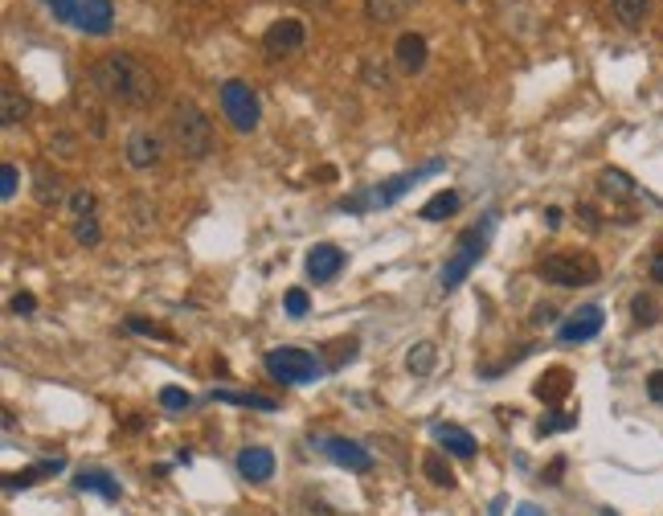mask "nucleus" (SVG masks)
Here are the masks:
<instances>
[{
	"label": "nucleus",
	"mask_w": 663,
	"mask_h": 516,
	"mask_svg": "<svg viewBox=\"0 0 663 516\" xmlns=\"http://www.w3.org/2000/svg\"><path fill=\"white\" fill-rule=\"evenodd\" d=\"M537 275L553 287H586L602 275V267H598V258L586 254V250H553L537 263Z\"/></svg>",
	"instance_id": "7ed1b4c3"
},
{
	"label": "nucleus",
	"mask_w": 663,
	"mask_h": 516,
	"mask_svg": "<svg viewBox=\"0 0 663 516\" xmlns=\"http://www.w3.org/2000/svg\"><path fill=\"white\" fill-rule=\"evenodd\" d=\"M422 471H426V480L434 484V488H455V471H451V463L442 459V451H426V459H422Z\"/></svg>",
	"instance_id": "b1692460"
},
{
	"label": "nucleus",
	"mask_w": 663,
	"mask_h": 516,
	"mask_svg": "<svg viewBox=\"0 0 663 516\" xmlns=\"http://www.w3.org/2000/svg\"><path fill=\"white\" fill-rule=\"evenodd\" d=\"M512 516H545V512H541L533 500H524V504H516V508H512Z\"/></svg>",
	"instance_id": "ea45409f"
},
{
	"label": "nucleus",
	"mask_w": 663,
	"mask_h": 516,
	"mask_svg": "<svg viewBox=\"0 0 663 516\" xmlns=\"http://www.w3.org/2000/svg\"><path fill=\"white\" fill-rule=\"evenodd\" d=\"M111 25H115V5H111V0H82L74 29L91 33V37H103V33H111Z\"/></svg>",
	"instance_id": "2eb2a0df"
},
{
	"label": "nucleus",
	"mask_w": 663,
	"mask_h": 516,
	"mask_svg": "<svg viewBox=\"0 0 663 516\" xmlns=\"http://www.w3.org/2000/svg\"><path fill=\"white\" fill-rule=\"evenodd\" d=\"M213 398L217 402H230V406H250V410H279V402L275 398H267V394H250V390H213Z\"/></svg>",
	"instance_id": "5701e85b"
},
{
	"label": "nucleus",
	"mask_w": 663,
	"mask_h": 516,
	"mask_svg": "<svg viewBox=\"0 0 663 516\" xmlns=\"http://www.w3.org/2000/svg\"><path fill=\"white\" fill-rule=\"evenodd\" d=\"M631 316H635L639 328H651V324H659V304L651 295H635L631 299Z\"/></svg>",
	"instance_id": "cd10ccee"
},
{
	"label": "nucleus",
	"mask_w": 663,
	"mask_h": 516,
	"mask_svg": "<svg viewBox=\"0 0 663 516\" xmlns=\"http://www.w3.org/2000/svg\"><path fill=\"white\" fill-rule=\"evenodd\" d=\"M62 467H66V459H41V463H33V467H25V471H13V476H5V492H25V488H33L37 480L58 476Z\"/></svg>",
	"instance_id": "f3484780"
},
{
	"label": "nucleus",
	"mask_w": 663,
	"mask_h": 516,
	"mask_svg": "<svg viewBox=\"0 0 663 516\" xmlns=\"http://www.w3.org/2000/svg\"><path fill=\"white\" fill-rule=\"evenodd\" d=\"M430 435H434V443L442 451H451L455 459H471L475 455V435H471V430H463V426H455V422H434Z\"/></svg>",
	"instance_id": "dca6fc26"
},
{
	"label": "nucleus",
	"mask_w": 663,
	"mask_h": 516,
	"mask_svg": "<svg viewBox=\"0 0 663 516\" xmlns=\"http://www.w3.org/2000/svg\"><path fill=\"white\" fill-rule=\"evenodd\" d=\"M545 226H549V230H557V226H561V209H557V205L545 213Z\"/></svg>",
	"instance_id": "79ce46f5"
},
{
	"label": "nucleus",
	"mask_w": 663,
	"mask_h": 516,
	"mask_svg": "<svg viewBox=\"0 0 663 516\" xmlns=\"http://www.w3.org/2000/svg\"><path fill=\"white\" fill-rule=\"evenodd\" d=\"M651 279H655V283H663V250L651 258Z\"/></svg>",
	"instance_id": "a19ab883"
},
{
	"label": "nucleus",
	"mask_w": 663,
	"mask_h": 516,
	"mask_svg": "<svg viewBox=\"0 0 663 516\" xmlns=\"http://www.w3.org/2000/svg\"><path fill=\"white\" fill-rule=\"evenodd\" d=\"M123 156H127L131 168H156L160 156H164V140L152 132V127H140V132H131V136H127Z\"/></svg>",
	"instance_id": "f8f14e48"
},
{
	"label": "nucleus",
	"mask_w": 663,
	"mask_h": 516,
	"mask_svg": "<svg viewBox=\"0 0 663 516\" xmlns=\"http://www.w3.org/2000/svg\"><path fill=\"white\" fill-rule=\"evenodd\" d=\"M193 398H189V390H176V385H164L160 390V406L164 410H185Z\"/></svg>",
	"instance_id": "f704fd0d"
},
{
	"label": "nucleus",
	"mask_w": 663,
	"mask_h": 516,
	"mask_svg": "<svg viewBox=\"0 0 663 516\" xmlns=\"http://www.w3.org/2000/svg\"><path fill=\"white\" fill-rule=\"evenodd\" d=\"M303 41H307V25L299 17H283L262 33V50H267L271 58H287V54L303 50Z\"/></svg>",
	"instance_id": "6e6552de"
},
{
	"label": "nucleus",
	"mask_w": 663,
	"mask_h": 516,
	"mask_svg": "<svg viewBox=\"0 0 663 516\" xmlns=\"http://www.w3.org/2000/svg\"><path fill=\"white\" fill-rule=\"evenodd\" d=\"M9 308H13L17 316H29V312L37 308V299H33L29 291H21V295H13V304H9Z\"/></svg>",
	"instance_id": "58836bf2"
},
{
	"label": "nucleus",
	"mask_w": 663,
	"mask_h": 516,
	"mask_svg": "<svg viewBox=\"0 0 663 516\" xmlns=\"http://www.w3.org/2000/svg\"><path fill=\"white\" fill-rule=\"evenodd\" d=\"M488 234H492V218L483 222V226H475V230H467V234H459L451 258H447V267H442V275H438L442 291H455L475 271V263L483 258V246H488Z\"/></svg>",
	"instance_id": "39448f33"
},
{
	"label": "nucleus",
	"mask_w": 663,
	"mask_h": 516,
	"mask_svg": "<svg viewBox=\"0 0 663 516\" xmlns=\"http://www.w3.org/2000/svg\"><path fill=\"white\" fill-rule=\"evenodd\" d=\"M221 111H226L234 132H254L258 119H262V103H258V91L242 78H230L221 82Z\"/></svg>",
	"instance_id": "0eeeda50"
},
{
	"label": "nucleus",
	"mask_w": 663,
	"mask_h": 516,
	"mask_svg": "<svg viewBox=\"0 0 663 516\" xmlns=\"http://www.w3.org/2000/svg\"><path fill=\"white\" fill-rule=\"evenodd\" d=\"M283 308H287V316H291V320H303V316H307V308H312V299H307V291H303V287H291V291H287V299H283Z\"/></svg>",
	"instance_id": "2f4dec72"
},
{
	"label": "nucleus",
	"mask_w": 663,
	"mask_h": 516,
	"mask_svg": "<svg viewBox=\"0 0 663 516\" xmlns=\"http://www.w3.org/2000/svg\"><path fill=\"white\" fill-rule=\"evenodd\" d=\"M459 205H463V197H459L455 189H442V193H434V197L422 205V222H442V218H451V213H459Z\"/></svg>",
	"instance_id": "4be33fe9"
},
{
	"label": "nucleus",
	"mask_w": 663,
	"mask_h": 516,
	"mask_svg": "<svg viewBox=\"0 0 663 516\" xmlns=\"http://www.w3.org/2000/svg\"><path fill=\"white\" fill-rule=\"evenodd\" d=\"M344 250L340 246H332V242H316L312 250H307V258H303V271H307V279L312 283H332L340 271H344Z\"/></svg>",
	"instance_id": "9d476101"
},
{
	"label": "nucleus",
	"mask_w": 663,
	"mask_h": 516,
	"mask_svg": "<svg viewBox=\"0 0 663 516\" xmlns=\"http://www.w3.org/2000/svg\"><path fill=\"white\" fill-rule=\"evenodd\" d=\"M123 324H127V332H136V336H156V340H172V332H168V328H160V324H152V320H144V316H127Z\"/></svg>",
	"instance_id": "7c9ffc66"
},
{
	"label": "nucleus",
	"mask_w": 663,
	"mask_h": 516,
	"mask_svg": "<svg viewBox=\"0 0 663 516\" xmlns=\"http://www.w3.org/2000/svg\"><path fill=\"white\" fill-rule=\"evenodd\" d=\"M70 209H74V218H91V213H95V193L91 189H74Z\"/></svg>",
	"instance_id": "c9c22d12"
},
{
	"label": "nucleus",
	"mask_w": 663,
	"mask_h": 516,
	"mask_svg": "<svg viewBox=\"0 0 663 516\" xmlns=\"http://www.w3.org/2000/svg\"><path fill=\"white\" fill-rule=\"evenodd\" d=\"M598 189H602L606 197H614V201H631L639 185L627 177L623 168H602V172H598Z\"/></svg>",
	"instance_id": "aec40b11"
},
{
	"label": "nucleus",
	"mask_w": 663,
	"mask_h": 516,
	"mask_svg": "<svg viewBox=\"0 0 663 516\" xmlns=\"http://www.w3.org/2000/svg\"><path fill=\"white\" fill-rule=\"evenodd\" d=\"M262 365H267V373L283 385H312V381L324 377V365L316 361V353H303V349H295V344L271 349L267 357H262Z\"/></svg>",
	"instance_id": "423d86ee"
},
{
	"label": "nucleus",
	"mask_w": 663,
	"mask_h": 516,
	"mask_svg": "<svg viewBox=\"0 0 663 516\" xmlns=\"http://www.w3.org/2000/svg\"><path fill=\"white\" fill-rule=\"evenodd\" d=\"M46 9H50L62 25H74V21H78V9H82V0H46Z\"/></svg>",
	"instance_id": "473e14b6"
},
{
	"label": "nucleus",
	"mask_w": 663,
	"mask_h": 516,
	"mask_svg": "<svg viewBox=\"0 0 663 516\" xmlns=\"http://www.w3.org/2000/svg\"><path fill=\"white\" fill-rule=\"evenodd\" d=\"M426 58H430V46H426L422 33H402V37H397L393 62H397V70H402V74H422Z\"/></svg>",
	"instance_id": "ddd939ff"
},
{
	"label": "nucleus",
	"mask_w": 663,
	"mask_h": 516,
	"mask_svg": "<svg viewBox=\"0 0 663 516\" xmlns=\"http://www.w3.org/2000/svg\"><path fill=\"white\" fill-rule=\"evenodd\" d=\"M569 381H573V377H569V369H561V365H557V369H549V373H541V377H537L533 394H537L541 402L557 406V402H561V398L569 394Z\"/></svg>",
	"instance_id": "a211bd4d"
},
{
	"label": "nucleus",
	"mask_w": 663,
	"mask_h": 516,
	"mask_svg": "<svg viewBox=\"0 0 663 516\" xmlns=\"http://www.w3.org/2000/svg\"><path fill=\"white\" fill-rule=\"evenodd\" d=\"M406 365H410V373H418V377L434 373V365H438V353H434V344H430V340H418V344H410V353H406Z\"/></svg>",
	"instance_id": "393cba45"
},
{
	"label": "nucleus",
	"mask_w": 663,
	"mask_h": 516,
	"mask_svg": "<svg viewBox=\"0 0 663 516\" xmlns=\"http://www.w3.org/2000/svg\"><path fill=\"white\" fill-rule=\"evenodd\" d=\"M238 476L250 484H267L275 476V451L267 447H242L238 451Z\"/></svg>",
	"instance_id": "4468645a"
},
{
	"label": "nucleus",
	"mask_w": 663,
	"mask_h": 516,
	"mask_svg": "<svg viewBox=\"0 0 663 516\" xmlns=\"http://www.w3.org/2000/svg\"><path fill=\"white\" fill-rule=\"evenodd\" d=\"M74 488H78V492H95V496H103V500H119V496H123L119 484L107 476V471H78Z\"/></svg>",
	"instance_id": "412c9836"
},
{
	"label": "nucleus",
	"mask_w": 663,
	"mask_h": 516,
	"mask_svg": "<svg viewBox=\"0 0 663 516\" xmlns=\"http://www.w3.org/2000/svg\"><path fill=\"white\" fill-rule=\"evenodd\" d=\"M414 9V0H365V17L373 25H393Z\"/></svg>",
	"instance_id": "6ab92c4d"
},
{
	"label": "nucleus",
	"mask_w": 663,
	"mask_h": 516,
	"mask_svg": "<svg viewBox=\"0 0 663 516\" xmlns=\"http://www.w3.org/2000/svg\"><path fill=\"white\" fill-rule=\"evenodd\" d=\"M447 168V160H430V164H422V168H410V172H397V177H389V181H381V185H373L369 193H361V197H344L340 201V209H352V213H361V209H385V205H393L397 197H406L418 181H426V177H434V172H442Z\"/></svg>",
	"instance_id": "20e7f679"
},
{
	"label": "nucleus",
	"mask_w": 663,
	"mask_h": 516,
	"mask_svg": "<svg viewBox=\"0 0 663 516\" xmlns=\"http://www.w3.org/2000/svg\"><path fill=\"white\" fill-rule=\"evenodd\" d=\"M602 324H606V312H602L598 304H586V308L569 312V316L561 320L557 340H561V344H582V340H594V336L602 332Z\"/></svg>",
	"instance_id": "1a4fd4ad"
},
{
	"label": "nucleus",
	"mask_w": 663,
	"mask_h": 516,
	"mask_svg": "<svg viewBox=\"0 0 663 516\" xmlns=\"http://www.w3.org/2000/svg\"><path fill=\"white\" fill-rule=\"evenodd\" d=\"M320 451L332 459V463H340V467H348V471H373V451L365 447V443H357V439H340V435H332V439H320Z\"/></svg>",
	"instance_id": "9b49d317"
},
{
	"label": "nucleus",
	"mask_w": 663,
	"mask_h": 516,
	"mask_svg": "<svg viewBox=\"0 0 663 516\" xmlns=\"http://www.w3.org/2000/svg\"><path fill=\"white\" fill-rule=\"evenodd\" d=\"M33 181H37V201H41V205H54V201H62V181H58V177H50V164H37Z\"/></svg>",
	"instance_id": "bb28decb"
},
{
	"label": "nucleus",
	"mask_w": 663,
	"mask_h": 516,
	"mask_svg": "<svg viewBox=\"0 0 663 516\" xmlns=\"http://www.w3.org/2000/svg\"><path fill=\"white\" fill-rule=\"evenodd\" d=\"M168 136L176 144V152L189 156V160H205L213 152V123L209 115L193 103V99H181L168 115Z\"/></svg>",
	"instance_id": "f03ea898"
},
{
	"label": "nucleus",
	"mask_w": 663,
	"mask_h": 516,
	"mask_svg": "<svg viewBox=\"0 0 663 516\" xmlns=\"http://www.w3.org/2000/svg\"><path fill=\"white\" fill-rule=\"evenodd\" d=\"M91 82H95V91L107 103H119V107H148L156 99L152 70L140 58H131V54H107V58H99L95 70H91Z\"/></svg>",
	"instance_id": "f257e3e1"
},
{
	"label": "nucleus",
	"mask_w": 663,
	"mask_h": 516,
	"mask_svg": "<svg viewBox=\"0 0 663 516\" xmlns=\"http://www.w3.org/2000/svg\"><path fill=\"white\" fill-rule=\"evenodd\" d=\"M573 426H578V414H549V422L537 426V435L545 439V435H557V430H573Z\"/></svg>",
	"instance_id": "72a5a7b5"
},
{
	"label": "nucleus",
	"mask_w": 663,
	"mask_h": 516,
	"mask_svg": "<svg viewBox=\"0 0 663 516\" xmlns=\"http://www.w3.org/2000/svg\"><path fill=\"white\" fill-rule=\"evenodd\" d=\"M17 168L13 164H5V168H0V197H5V201H13L17 197Z\"/></svg>",
	"instance_id": "e433bc0d"
},
{
	"label": "nucleus",
	"mask_w": 663,
	"mask_h": 516,
	"mask_svg": "<svg viewBox=\"0 0 663 516\" xmlns=\"http://www.w3.org/2000/svg\"><path fill=\"white\" fill-rule=\"evenodd\" d=\"M25 111H29L25 95H17V91H5V111H0V119H5V127H17V123L25 119Z\"/></svg>",
	"instance_id": "c756f323"
},
{
	"label": "nucleus",
	"mask_w": 663,
	"mask_h": 516,
	"mask_svg": "<svg viewBox=\"0 0 663 516\" xmlns=\"http://www.w3.org/2000/svg\"><path fill=\"white\" fill-rule=\"evenodd\" d=\"M647 398L663 406V369H655V373L647 377Z\"/></svg>",
	"instance_id": "4c0bfd02"
},
{
	"label": "nucleus",
	"mask_w": 663,
	"mask_h": 516,
	"mask_svg": "<svg viewBox=\"0 0 663 516\" xmlns=\"http://www.w3.org/2000/svg\"><path fill=\"white\" fill-rule=\"evenodd\" d=\"M74 242L78 246H99L103 242V230H99V218H74Z\"/></svg>",
	"instance_id": "c85d7f7f"
},
{
	"label": "nucleus",
	"mask_w": 663,
	"mask_h": 516,
	"mask_svg": "<svg viewBox=\"0 0 663 516\" xmlns=\"http://www.w3.org/2000/svg\"><path fill=\"white\" fill-rule=\"evenodd\" d=\"M651 13V0H614V17L623 21L627 29H639Z\"/></svg>",
	"instance_id": "a878e982"
}]
</instances>
